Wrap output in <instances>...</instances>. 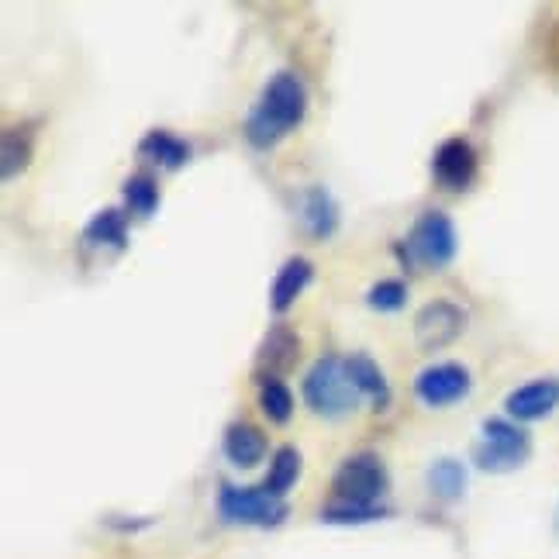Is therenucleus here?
<instances>
[{"instance_id":"obj_16","label":"nucleus","mask_w":559,"mask_h":559,"mask_svg":"<svg viewBox=\"0 0 559 559\" xmlns=\"http://www.w3.org/2000/svg\"><path fill=\"white\" fill-rule=\"evenodd\" d=\"M428 490L439 501H460L466 493V466L453 456H442L428 466Z\"/></svg>"},{"instance_id":"obj_5","label":"nucleus","mask_w":559,"mask_h":559,"mask_svg":"<svg viewBox=\"0 0 559 559\" xmlns=\"http://www.w3.org/2000/svg\"><path fill=\"white\" fill-rule=\"evenodd\" d=\"M532 456V436L519 421L487 418L480 428V442L473 449V460L487 473H511L525 466Z\"/></svg>"},{"instance_id":"obj_24","label":"nucleus","mask_w":559,"mask_h":559,"mask_svg":"<svg viewBox=\"0 0 559 559\" xmlns=\"http://www.w3.org/2000/svg\"><path fill=\"white\" fill-rule=\"evenodd\" d=\"M556 535H559V508H556Z\"/></svg>"},{"instance_id":"obj_22","label":"nucleus","mask_w":559,"mask_h":559,"mask_svg":"<svg viewBox=\"0 0 559 559\" xmlns=\"http://www.w3.org/2000/svg\"><path fill=\"white\" fill-rule=\"evenodd\" d=\"M260 407L270 421L284 425L294 415V394L287 391V383L284 380H263L260 383Z\"/></svg>"},{"instance_id":"obj_2","label":"nucleus","mask_w":559,"mask_h":559,"mask_svg":"<svg viewBox=\"0 0 559 559\" xmlns=\"http://www.w3.org/2000/svg\"><path fill=\"white\" fill-rule=\"evenodd\" d=\"M308 115V91L300 83L297 73H276L266 91L260 97V104L252 107L249 118H246V139L255 148H270L284 139L287 132L305 121Z\"/></svg>"},{"instance_id":"obj_20","label":"nucleus","mask_w":559,"mask_h":559,"mask_svg":"<svg viewBox=\"0 0 559 559\" xmlns=\"http://www.w3.org/2000/svg\"><path fill=\"white\" fill-rule=\"evenodd\" d=\"M121 193H124L128 211L142 214V218H148V214H153V211L159 207V187H156V180L148 177V174L128 177V180H124V187H121Z\"/></svg>"},{"instance_id":"obj_1","label":"nucleus","mask_w":559,"mask_h":559,"mask_svg":"<svg viewBox=\"0 0 559 559\" xmlns=\"http://www.w3.org/2000/svg\"><path fill=\"white\" fill-rule=\"evenodd\" d=\"M386 469L373 453L342 460L332 477V501L321 508V519L332 525H362L386 519Z\"/></svg>"},{"instance_id":"obj_7","label":"nucleus","mask_w":559,"mask_h":559,"mask_svg":"<svg viewBox=\"0 0 559 559\" xmlns=\"http://www.w3.org/2000/svg\"><path fill=\"white\" fill-rule=\"evenodd\" d=\"M473 377L460 362H436V367H425L415 377V394L428 407H449L469 394Z\"/></svg>"},{"instance_id":"obj_10","label":"nucleus","mask_w":559,"mask_h":559,"mask_svg":"<svg viewBox=\"0 0 559 559\" xmlns=\"http://www.w3.org/2000/svg\"><path fill=\"white\" fill-rule=\"evenodd\" d=\"M559 407V377H539L528 380L504 397V412L511 421H539L549 418Z\"/></svg>"},{"instance_id":"obj_9","label":"nucleus","mask_w":559,"mask_h":559,"mask_svg":"<svg viewBox=\"0 0 559 559\" xmlns=\"http://www.w3.org/2000/svg\"><path fill=\"white\" fill-rule=\"evenodd\" d=\"M477 148H473L466 139H445L436 156H432V174L439 180V187L445 190H466L473 180H477Z\"/></svg>"},{"instance_id":"obj_15","label":"nucleus","mask_w":559,"mask_h":559,"mask_svg":"<svg viewBox=\"0 0 559 559\" xmlns=\"http://www.w3.org/2000/svg\"><path fill=\"white\" fill-rule=\"evenodd\" d=\"M297 335L284 325H276L266 338H263V349H260V373L266 367V377L263 380H280L276 373L280 370H287L297 362Z\"/></svg>"},{"instance_id":"obj_11","label":"nucleus","mask_w":559,"mask_h":559,"mask_svg":"<svg viewBox=\"0 0 559 559\" xmlns=\"http://www.w3.org/2000/svg\"><path fill=\"white\" fill-rule=\"evenodd\" d=\"M300 225L311 235V239H329L338 228V207L332 201V193L325 187H308L300 193Z\"/></svg>"},{"instance_id":"obj_18","label":"nucleus","mask_w":559,"mask_h":559,"mask_svg":"<svg viewBox=\"0 0 559 559\" xmlns=\"http://www.w3.org/2000/svg\"><path fill=\"white\" fill-rule=\"evenodd\" d=\"M346 367H349V377L353 383L359 386V394L362 397H370L377 401V407H383L386 401H391V391H386V380L380 373V367L370 359V356H349L346 359Z\"/></svg>"},{"instance_id":"obj_21","label":"nucleus","mask_w":559,"mask_h":559,"mask_svg":"<svg viewBox=\"0 0 559 559\" xmlns=\"http://www.w3.org/2000/svg\"><path fill=\"white\" fill-rule=\"evenodd\" d=\"M32 159V128H8L4 132V180L17 177Z\"/></svg>"},{"instance_id":"obj_12","label":"nucleus","mask_w":559,"mask_h":559,"mask_svg":"<svg viewBox=\"0 0 559 559\" xmlns=\"http://www.w3.org/2000/svg\"><path fill=\"white\" fill-rule=\"evenodd\" d=\"M225 456L231 466H242V469H252L266 456V436L260 432L255 425L249 421H231L225 428Z\"/></svg>"},{"instance_id":"obj_17","label":"nucleus","mask_w":559,"mask_h":559,"mask_svg":"<svg viewBox=\"0 0 559 559\" xmlns=\"http://www.w3.org/2000/svg\"><path fill=\"white\" fill-rule=\"evenodd\" d=\"M83 239L87 246H111V249H124L128 246V218L118 207H104L100 214H94L91 225L83 228Z\"/></svg>"},{"instance_id":"obj_3","label":"nucleus","mask_w":559,"mask_h":559,"mask_svg":"<svg viewBox=\"0 0 559 559\" xmlns=\"http://www.w3.org/2000/svg\"><path fill=\"white\" fill-rule=\"evenodd\" d=\"M359 386L349 377L346 359L338 356H321L311 362L305 377V401L314 415L321 418H346L359 407Z\"/></svg>"},{"instance_id":"obj_13","label":"nucleus","mask_w":559,"mask_h":559,"mask_svg":"<svg viewBox=\"0 0 559 559\" xmlns=\"http://www.w3.org/2000/svg\"><path fill=\"white\" fill-rule=\"evenodd\" d=\"M311 276H314V270H311V263L305 260V255H294V260H287L284 266H280V273L273 280V290H270L273 311L276 314L287 311L294 300L305 294V287L311 284Z\"/></svg>"},{"instance_id":"obj_23","label":"nucleus","mask_w":559,"mask_h":559,"mask_svg":"<svg viewBox=\"0 0 559 559\" xmlns=\"http://www.w3.org/2000/svg\"><path fill=\"white\" fill-rule=\"evenodd\" d=\"M404 300H407V287L401 280H380V284H373L367 294V305L373 311H401Z\"/></svg>"},{"instance_id":"obj_8","label":"nucleus","mask_w":559,"mask_h":559,"mask_svg":"<svg viewBox=\"0 0 559 559\" xmlns=\"http://www.w3.org/2000/svg\"><path fill=\"white\" fill-rule=\"evenodd\" d=\"M463 329H466V314L460 305H453V300H432L415 318V342L425 353H432L449 346V342H456Z\"/></svg>"},{"instance_id":"obj_4","label":"nucleus","mask_w":559,"mask_h":559,"mask_svg":"<svg viewBox=\"0 0 559 559\" xmlns=\"http://www.w3.org/2000/svg\"><path fill=\"white\" fill-rule=\"evenodd\" d=\"M456 225L445 211H425L397 252L418 270H445L456 255Z\"/></svg>"},{"instance_id":"obj_6","label":"nucleus","mask_w":559,"mask_h":559,"mask_svg":"<svg viewBox=\"0 0 559 559\" xmlns=\"http://www.w3.org/2000/svg\"><path fill=\"white\" fill-rule=\"evenodd\" d=\"M218 514L228 525H255L273 528L287 519V504L273 498L266 487H235L222 484L218 490Z\"/></svg>"},{"instance_id":"obj_19","label":"nucleus","mask_w":559,"mask_h":559,"mask_svg":"<svg viewBox=\"0 0 559 559\" xmlns=\"http://www.w3.org/2000/svg\"><path fill=\"white\" fill-rule=\"evenodd\" d=\"M300 477V453L294 445H284V449H276V456H273V466L266 473V490L273 493V498L284 501V493L297 484Z\"/></svg>"},{"instance_id":"obj_14","label":"nucleus","mask_w":559,"mask_h":559,"mask_svg":"<svg viewBox=\"0 0 559 559\" xmlns=\"http://www.w3.org/2000/svg\"><path fill=\"white\" fill-rule=\"evenodd\" d=\"M139 156L163 169H180L190 159V145L177 139L174 132H166V128H153V132L139 142Z\"/></svg>"}]
</instances>
